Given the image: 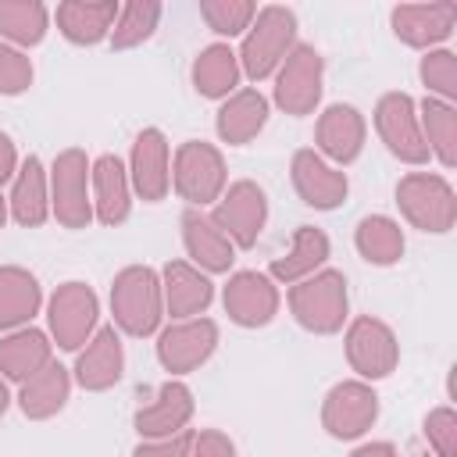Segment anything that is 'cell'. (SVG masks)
Here are the masks:
<instances>
[{"label":"cell","mask_w":457,"mask_h":457,"mask_svg":"<svg viewBox=\"0 0 457 457\" xmlns=\"http://www.w3.org/2000/svg\"><path fill=\"white\" fill-rule=\"evenodd\" d=\"M296 46V14L282 4H268L257 7L250 29L243 32V46H239V71L253 82H264L268 75L278 71V64L286 61V54Z\"/></svg>","instance_id":"6da1fadb"},{"label":"cell","mask_w":457,"mask_h":457,"mask_svg":"<svg viewBox=\"0 0 457 457\" xmlns=\"http://www.w3.org/2000/svg\"><path fill=\"white\" fill-rule=\"evenodd\" d=\"M111 314L114 325L129 336H150L157 332L164 318V296H161V275L146 264H129L111 282Z\"/></svg>","instance_id":"7a4b0ae2"},{"label":"cell","mask_w":457,"mask_h":457,"mask_svg":"<svg viewBox=\"0 0 457 457\" xmlns=\"http://www.w3.org/2000/svg\"><path fill=\"white\" fill-rule=\"evenodd\" d=\"M346 275L336 271V268H321L300 282L289 286V311L293 318L307 328V332H318V336H328V332H339L343 321H346Z\"/></svg>","instance_id":"3957f363"},{"label":"cell","mask_w":457,"mask_h":457,"mask_svg":"<svg viewBox=\"0 0 457 457\" xmlns=\"http://www.w3.org/2000/svg\"><path fill=\"white\" fill-rule=\"evenodd\" d=\"M171 186L189 207H207L218 204L225 193V157L218 146L204 139H186L175 150V168H171Z\"/></svg>","instance_id":"277c9868"},{"label":"cell","mask_w":457,"mask_h":457,"mask_svg":"<svg viewBox=\"0 0 457 457\" xmlns=\"http://www.w3.org/2000/svg\"><path fill=\"white\" fill-rule=\"evenodd\" d=\"M50 211L64 228H86L93 221L89 196V157L79 146H68L54 157L50 168Z\"/></svg>","instance_id":"5b68a950"},{"label":"cell","mask_w":457,"mask_h":457,"mask_svg":"<svg viewBox=\"0 0 457 457\" xmlns=\"http://www.w3.org/2000/svg\"><path fill=\"white\" fill-rule=\"evenodd\" d=\"M396 204L403 211V218L421 228V232H450L453 218H457V200L453 189L443 175H428V171H411L396 182Z\"/></svg>","instance_id":"8992f818"},{"label":"cell","mask_w":457,"mask_h":457,"mask_svg":"<svg viewBox=\"0 0 457 457\" xmlns=\"http://www.w3.org/2000/svg\"><path fill=\"white\" fill-rule=\"evenodd\" d=\"M321 79H325L321 54L307 43H296L275 71V104L293 118L311 114L321 100Z\"/></svg>","instance_id":"52a82bcc"},{"label":"cell","mask_w":457,"mask_h":457,"mask_svg":"<svg viewBox=\"0 0 457 457\" xmlns=\"http://www.w3.org/2000/svg\"><path fill=\"white\" fill-rule=\"evenodd\" d=\"M211 218H214V225L232 239V246L250 250V246L261 239V228H264V221H268V196H264V189H261L257 182L239 179V182H232V186L218 196Z\"/></svg>","instance_id":"ba28073f"},{"label":"cell","mask_w":457,"mask_h":457,"mask_svg":"<svg viewBox=\"0 0 457 457\" xmlns=\"http://www.w3.org/2000/svg\"><path fill=\"white\" fill-rule=\"evenodd\" d=\"M96 293L86 282H64L57 286V293L50 296L46 318H50V332L57 339L61 350H79L82 343H89V336L96 332Z\"/></svg>","instance_id":"9c48e42d"},{"label":"cell","mask_w":457,"mask_h":457,"mask_svg":"<svg viewBox=\"0 0 457 457\" xmlns=\"http://www.w3.org/2000/svg\"><path fill=\"white\" fill-rule=\"evenodd\" d=\"M378 418V396L368 382L350 378L328 389L321 403V425L332 439H361Z\"/></svg>","instance_id":"30bf717a"},{"label":"cell","mask_w":457,"mask_h":457,"mask_svg":"<svg viewBox=\"0 0 457 457\" xmlns=\"http://www.w3.org/2000/svg\"><path fill=\"white\" fill-rule=\"evenodd\" d=\"M375 129L382 136V143L389 146L393 157L407 161V164H421L428 161V146L421 136V121H418V107L407 93H386L375 107Z\"/></svg>","instance_id":"8fae6325"},{"label":"cell","mask_w":457,"mask_h":457,"mask_svg":"<svg viewBox=\"0 0 457 457\" xmlns=\"http://www.w3.org/2000/svg\"><path fill=\"white\" fill-rule=\"evenodd\" d=\"M218 346V325L211 318H186L157 336V361L171 375L196 371Z\"/></svg>","instance_id":"7c38bea8"},{"label":"cell","mask_w":457,"mask_h":457,"mask_svg":"<svg viewBox=\"0 0 457 457\" xmlns=\"http://www.w3.org/2000/svg\"><path fill=\"white\" fill-rule=\"evenodd\" d=\"M346 361L361 378H386L400 361V343L386 321L364 314L346 328Z\"/></svg>","instance_id":"4fadbf2b"},{"label":"cell","mask_w":457,"mask_h":457,"mask_svg":"<svg viewBox=\"0 0 457 457\" xmlns=\"http://www.w3.org/2000/svg\"><path fill=\"white\" fill-rule=\"evenodd\" d=\"M225 314L243 328H261L278 314V289L264 271H236L221 289Z\"/></svg>","instance_id":"5bb4252c"},{"label":"cell","mask_w":457,"mask_h":457,"mask_svg":"<svg viewBox=\"0 0 457 457\" xmlns=\"http://www.w3.org/2000/svg\"><path fill=\"white\" fill-rule=\"evenodd\" d=\"M129 182L132 189L146 200L157 204L168 196L171 189V150L161 129H143L132 143V157H129Z\"/></svg>","instance_id":"9a60e30c"},{"label":"cell","mask_w":457,"mask_h":457,"mask_svg":"<svg viewBox=\"0 0 457 457\" xmlns=\"http://www.w3.org/2000/svg\"><path fill=\"white\" fill-rule=\"evenodd\" d=\"M293 189L300 193V200L314 211H336L346 193V171L332 168L318 150H296L293 154Z\"/></svg>","instance_id":"2e32d148"},{"label":"cell","mask_w":457,"mask_h":457,"mask_svg":"<svg viewBox=\"0 0 457 457\" xmlns=\"http://www.w3.org/2000/svg\"><path fill=\"white\" fill-rule=\"evenodd\" d=\"M189 418H193V393H189V386L179 382V378H168L154 393V400H146L136 411L132 425H136V432L143 439H168V436L186 432Z\"/></svg>","instance_id":"e0dca14e"},{"label":"cell","mask_w":457,"mask_h":457,"mask_svg":"<svg viewBox=\"0 0 457 457\" xmlns=\"http://www.w3.org/2000/svg\"><path fill=\"white\" fill-rule=\"evenodd\" d=\"M89 182H93V218L100 225H121L132 211V182L129 168L114 154H100L89 164Z\"/></svg>","instance_id":"ac0fdd59"},{"label":"cell","mask_w":457,"mask_h":457,"mask_svg":"<svg viewBox=\"0 0 457 457\" xmlns=\"http://www.w3.org/2000/svg\"><path fill=\"white\" fill-rule=\"evenodd\" d=\"M125 371V350H121V336L114 325H104L89 336L86 350L75 361V382L89 393H104L111 389Z\"/></svg>","instance_id":"d6986e66"},{"label":"cell","mask_w":457,"mask_h":457,"mask_svg":"<svg viewBox=\"0 0 457 457\" xmlns=\"http://www.w3.org/2000/svg\"><path fill=\"white\" fill-rule=\"evenodd\" d=\"M161 296H164V311L186 321V318H200L211 307L214 286L200 268L186 261H168L161 271Z\"/></svg>","instance_id":"ffe728a7"},{"label":"cell","mask_w":457,"mask_h":457,"mask_svg":"<svg viewBox=\"0 0 457 457\" xmlns=\"http://www.w3.org/2000/svg\"><path fill=\"white\" fill-rule=\"evenodd\" d=\"M182 243H186V253L193 257V264H200L204 271H228L236 261L232 239L200 207L182 211Z\"/></svg>","instance_id":"44dd1931"},{"label":"cell","mask_w":457,"mask_h":457,"mask_svg":"<svg viewBox=\"0 0 457 457\" xmlns=\"http://www.w3.org/2000/svg\"><path fill=\"white\" fill-rule=\"evenodd\" d=\"M364 118L350 104H332L318 118V150L336 164H353L364 150Z\"/></svg>","instance_id":"7402d4cb"},{"label":"cell","mask_w":457,"mask_h":457,"mask_svg":"<svg viewBox=\"0 0 457 457\" xmlns=\"http://www.w3.org/2000/svg\"><path fill=\"white\" fill-rule=\"evenodd\" d=\"M118 7L121 4H114V0H64V4H57L54 18H57V29L68 43L93 46V43L111 36Z\"/></svg>","instance_id":"603a6c76"},{"label":"cell","mask_w":457,"mask_h":457,"mask_svg":"<svg viewBox=\"0 0 457 457\" xmlns=\"http://www.w3.org/2000/svg\"><path fill=\"white\" fill-rule=\"evenodd\" d=\"M7 214L25 228H39L50 218V179H46L43 161L36 154H29L18 164L14 189H11V200H7Z\"/></svg>","instance_id":"cb8c5ba5"},{"label":"cell","mask_w":457,"mask_h":457,"mask_svg":"<svg viewBox=\"0 0 457 457\" xmlns=\"http://www.w3.org/2000/svg\"><path fill=\"white\" fill-rule=\"evenodd\" d=\"M453 4H400L393 7V32L407 46H432L453 32Z\"/></svg>","instance_id":"d4e9b609"},{"label":"cell","mask_w":457,"mask_h":457,"mask_svg":"<svg viewBox=\"0 0 457 457\" xmlns=\"http://www.w3.org/2000/svg\"><path fill=\"white\" fill-rule=\"evenodd\" d=\"M264 125H268V100L257 89H236L232 96H225L214 121L221 143L228 146H246Z\"/></svg>","instance_id":"484cf974"},{"label":"cell","mask_w":457,"mask_h":457,"mask_svg":"<svg viewBox=\"0 0 457 457\" xmlns=\"http://www.w3.org/2000/svg\"><path fill=\"white\" fill-rule=\"evenodd\" d=\"M39 303H43V289L36 275L18 264H4L0 268V328L4 332L25 328L39 314Z\"/></svg>","instance_id":"4316f807"},{"label":"cell","mask_w":457,"mask_h":457,"mask_svg":"<svg viewBox=\"0 0 457 457\" xmlns=\"http://www.w3.org/2000/svg\"><path fill=\"white\" fill-rule=\"evenodd\" d=\"M328 253H332V243H328V236L318 225H296L293 243H289V253L278 257V261H271L268 271H271V278L293 286V282L314 275L328 261Z\"/></svg>","instance_id":"83f0119b"},{"label":"cell","mask_w":457,"mask_h":457,"mask_svg":"<svg viewBox=\"0 0 457 457\" xmlns=\"http://www.w3.org/2000/svg\"><path fill=\"white\" fill-rule=\"evenodd\" d=\"M68 393H71V375H68V368H61L57 361H50L43 371H36L29 382H21L18 407H21L25 418L43 421V418H54V414L68 403Z\"/></svg>","instance_id":"f1b7e54d"},{"label":"cell","mask_w":457,"mask_h":457,"mask_svg":"<svg viewBox=\"0 0 457 457\" xmlns=\"http://www.w3.org/2000/svg\"><path fill=\"white\" fill-rule=\"evenodd\" d=\"M50 339L39 328H14L7 339H0V375L14 382H29L36 371L50 364Z\"/></svg>","instance_id":"f546056e"},{"label":"cell","mask_w":457,"mask_h":457,"mask_svg":"<svg viewBox=\"0 0 457 457\" xmlns=\"http://www.w3.org/2000/svg\"><path fill=\"white\" fill-rule=\"evenodd\" d=\"M193 86L207 100H225L239 86V57L228 43H211L193 61Z\"/></svg>","instance_id":"4dcf8cb0"},{"label":"cell","mask_w":457,"mask_h":457,"mask_svg":"<svg viewBox=\"0 0 457 457\" xmlns=\"http://www.w3.org/2000/svg\"><path fill=\"white\" fill-rule=\"evenodd\" d=\"M353 243L361 250V257L368 264H378V268H389L403 257V232L393 218L386 214H368L361 218L357 232H353Z\"/></svg>","instance_id":"1f68e13d"},{"label":"cell","mask_w":457,"mask_h":457,"mask_svg":"<svg viewBox=\"0 0 457 457\" xmlns=\"http://www.w3.org/2000/svg\"><path fill=\"white\" fill-rule=\"evenodd\" d=\"M50 11L39 0H0V39L18 46L43 43Z\"/></svg>","instance_id":"d6a6232c"},{"label":"cell","mask_w":457,"mask_h":457,"mask_svg":"<svg viewBox=\"0 0 457 457\" xmlns=\"http://www.w3.org/2000/svg\"><path fill=\"white\" fill-rule=\"evenodd\" d=\"M418 121H421V136H425L428 154L436 150L443 168H453L457 164V114H453V107L443 100H425Z\"/></svg>","instance_id":"836d02e7"},{"label":"cell","mask_w":457,"mask_h":457,"mask_svg":"<svg viewBox=\"0 0 457 457\" xmlns=\"http://www.w3.org/2000/svg\"><path fill=\"white\" fill-rule=\"evenodd\" d=\"M161 21V4L154 0H129L118 7V18H114V29H111V46L114 50H129L143 39L154 36Z\"/></svg>","instance_id":"e575fe53"},{"label":"cell","mask_w":457,"mask_h":457,"mask_svg":"<svg viewBox=\"0 0 457 457\" xmlns=\"http://www.w3.org/2000/svg\"><path fill=\"white\" fill-rule=\"evenodd\" d=\"M257 14V4L250 0H200V18L211 25L218 36H239L250 29Z\"/></svg>","instance_id":"d590c367"},{"label":"cell","mask_w":457,"mask_h":457,"mask_svg":"<svg viewBox=\"0 0 457 457\" xmlns=\"http://www.w3.org/2000/svg\"><path fill=\"white\" fill-rule=\"evenodd\" d=\"M421 82L436 89L439 96L453 100L457 96V57L450 50H432L421 57Z\"/></svg>","instance_id":"8d00e7d4"},{"label":"cell","mask_w":457,"mask_h":457,"mask_svg":"<svg viewBox=\"0 0 457 457\" xmlns=\"http://www.w3.org/2000/svg\"><path fill=\"white\" fill-rule=\"evenodd\" d=\"M32 86V61L14 50L11 43L0 39V93L4 96H18Z\"/></svg>","instance_id":"74e56055"},{"label":"cell","mask_w":457,"mask_h":457,"mask_svg":"<svg viewBox=\"0 0 457 457\" xmlns=\"http://www.w3.org/2000/svg\"><path fill=\"white\" fill-rule=\"evenodd\" d=\"M425 439L436 446L439 457H457V418L450 407H436L425 418Z\"/></svg>","instance_id":"f35d334b"},{"label":"cell","mask_w":457,"mask_h":457,"mask_svg":"<svg viewBox=\"0 0 457 457\" xmlns=\"http://www.w3.org/2000/svg\"><path fill=\"white\" fill-rule=\"evenodd\" d=\"M189 443H193V432H179V436H168V439H143L132 457H189Z\"/></svg>","instance_id":"ab89813d"},{"label":"cell","mask_w":457,"mask_h":457,"mask_svg":"<svg viewBox=\"0 0 457 457\" xmlns=\"http://www.w3.org/2000/svg\"><path fill=\"white\" fill-rule=\"evenodd\" d=\"M189 457H236V443L218 428H200L189 443Z\"/></svg>","instance_id":"60d3db41"},{"label":"cell","mask_w":457,"mask_h":457,"mask_svg":"<svg viewBox=\"0 0 457 457\" xmlns=\"http://www.w3.org/2000/svg\"><path fill=\"white\" fill-rule=\"evenodd\" d=\"M14 175H18V150H14L11 136H7V132H0V186H4V182H11Z\"/></svg>","instance_id":"b9f144b4"},{"label":"cell","mask_w":457,"mask_h":457,"mask_svg":"<svg viewBox=\"0 0 457 457\" xmlns=\"http://www.w3.org/2000/svg\"><path fill=\"white\" fill-rule=\"evenodd\" d=\"M350 457H396V450H393V443H364Z\"/></svg>","instance_id":"7bdbcfd3"},{"label":"cell","mask_w":457,"mask_h":457,"mask_svg":"<svg viewBox=\"0 0 457 457\" xmlns=\"http://www.w3.org/2000/svg\"><path fill=\"white\" fill-rule=\"evenodd\" d=\"M7 403H11V396H7V386H4V378H0V418L7 414Z\"/></svg>","instance_id":"ee69618b"},{"label":"cell","mask_w":457,"mask_h":457,"mask_svg":"<svg viewBox=\"0 0 457 457\" xmlns=\"http://www.w3.org/2000/svg\"><path fill=\"white\" fill-rule=\"evenodd\" d=\"M4 221H7V200L0 196V228H4Z\"/></svg>","instance_id":"f6af8a7d"}]
</instances>
